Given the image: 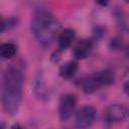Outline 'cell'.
Listing matches in <instances>:
<instances>
[{
    "label": "cell",
    "mask_w": 129,
    "mask_h": 129,
    "mask_svg": "<svg viewBox=\"0 0 129 129\" xmlns=\"http://www.w3.org/2000/svg\"><path fill=\"white\" fill-rule=\"evenodd\" d=\"M23 74L20 69L15 66L9 67L2 79L1 86V102L4 111L13 116L17 114L23 92Z\"/></svg>",
    "instance_id": "cell-1"
},
{
    "label": "cell",
    "mask_w": 129,
    "mask_h": 129,
    "mask_svg": "<svg viewBox=\"0 0 129 129\" xmlns=\"http://www.w3.org/2000/svg\"><path fill=\"white\" fill-rule=\"evenodd\" d=\"M60 25L54 15L45 8H37L31 19V31L42 44L49 45L59 34Z\"/></svg>",
    "instance_id": "cell-2"
},
{
    "label": "cell",
    "mask_w": 129,
    "mask_h": 129,
    "mask_svg": "<svg viewBox=\"0 0 129 129\" xmlns=\"http://www.w3.org/2000/svg\"><path fill=\"white\" fill-rule=\"evenodd\" d=\"M97 111L95 107L87 105L82 107L75 116V124L79 129H88L90 128L96 119Z\"/></svg>",
    "instance_id": "cell-3"
},
{
    "label": "cell",
    "mask_w": 129,
    "mask_h": 129,
    "mask_svg": "<svg viewBox=\"0 0 129 129\" xmlns=\"http://www.w3.org/2000/svg\"><path fill=\"white\" fill-rule=\"evenodd\" d=\"M76 105H77V98L75 95L66 94L61 96L58 106V116L60 121H67L73 116L76 109Z\"/></svg>",
    "instance_id": "cell-4"
},
{
    "label": "cell",
    "mask_w": 129,
    "mask_h": 129,
    "mask_svg": "<svg viewBox=\"0 0 129 129\" xmlns=\"http://www.w3.org/2000/svg\"><path fill=\"white\" fill-rule=\"evenodd\" d=\"M104 116L108 123H120L127 119L128 109L122 104H112L106 109Z\"/></svg>",
    "instance_id": "cell-5"
},
{
    "label": "cell",
    "mask_w": 129,
    "mask_h": 129,
    "mask_svg": "<svg viewBox=\"0 0 129 129\" xmlns=\"http://www.w3.org/2000/svg\"><path fill=\"white\" fill-rule=\"evenodd\" d=\"M93 48V42L91 39L84 38L81 39L75 46L73 54L76 59H85L89 56Z\"/></svg>",
    "instance_id": "cell-6"
},
{
    "label": "cell",
    "mask_w": 129,
    "mask_h": 129,
    "mask_svg": "<svg viewBox=\"0 0 129 129\" xmlns=\"http://www.w3.org/2000/svg\"><path fill=\"white\" fill-rule=\"evenodd\" d=\"M75 37H76V31L72 28H67L60 31L58 34V46L60 50L67 49L72 44Z\"/></svg>",
    "instance_id": "cell-7"
},
{
    "label": "cell",
    "mask_w": 129,
    "mask_h": 129,
    "mask_svg": "<svg viewBox=\"0 0 129 129\" xmlns=\"http://www.w3.org/2000/svg\"><path fill=\"white\" fill-rule=\"evenodd\" d=\"M94 77L96 78V80L100 86L112 85V84H114L115 79H116L114 71H112L110 69H105V70L99 71L98 73H96L94 75Z\"/></svg>",
    "instance_id": "cell-8"
},
{
    "label": "cell",
    "mask_w": 129,
    "mask_h": 129,
    "mask_svg": "<svg viewBox=\"0 0 129 129\" xmlns=\"http://www.w3.org/2000/svg\"><path fill=\"white\" fill-rule=\"evenodd\" d=\"M78 71V62L76 60H69L60 66L59 76L62 79H71Z\"/></svg>",
    "instance_id": "cell-9"
},
{
    "label": "cell",
    "mask_w": 129,
    "mask_h": 129,
    "mask_svg": "<svg viewBox=\"0 0 129 129\" xmlns=\"http://www.w3.org/2000/svg\"><path fill=\"white\" fill-rule=\"evenodd\" d=\"M80 87L83 90V92H85L86 94H92V93L96 92L101 86L99 85V83L97 82L96 78L93 75L91 77L83 79L80 82Z\"/></svg>",
    "instance_id": "cell-10"
},
{
    "label": "cell",
    "mask_w": 129,
    "mask_h": 129,
    "mask_svg": "<svg viewBox=\"0 0 129 129\" xmlns=\"http://www.w3.org/2000/svg\"><path fill=\"white\" fill-rule=\"evenodd\" d=\"M16 45L11 42H6L0 45V56L5 59L12 58L16 54Z\"/></svg>",
    "instance_id": "cell-11"
},
{
    "label": "cell",
    "mask_w": 129,
    "mask_h": 129,
    "mask_svg": "<svg viewBox=\"0 0 129 129\" xmlns=\"http://www.w3.org/2000/svg\"><path fill=\"white\" fill-rule=\"evenodd\" d=\"M34 92L36 94V96H38L39 98H43L46 95V89H45V85L43 82V79L41 78V76L36 77L35 82H34Z\"/></svg>",
    "instance_id": "cell-12"
},
{
    "label": "cell",
    "mask_w": 129,
    "mask_h": 129,
    "mask_svg": "<svg viewBox=\"0 0 129 129\" xmlns=\"http://www.w3.org/2000/svg\"><path fill=\"white\" fill-rule=\"evenodd\" d=\"M121 45H122V41H121L119 38H114V39H112V41H111V46H112L113 48H115V49L120 48Z\"/></svg>",
    "instance_id": "cell-13"
},
{
    "label": "cell",
    "mask_w": 129,
    "mask_h": 129,
    "mask_svg": "<svg viewBox=\"0 0 129 129\" xmlns=\"http://www.w3.org/2000/svg\"><path fill=\"white\" fill-rule=\"evenodd\" d=\"M6 27H7V22H6V20H4V19L0 16V32H3Z\"/></svg>",
    "instance_id": "cell-14"
},
{
    "label": "cell",
    "mask_w": 129,
    "mask_h": 129,
    "mask_svg": "<svg viewBox=\"0 0 129 129\" xmlns=\"http://www.w3.org/2000/svg\"><path fill=\"white\" fill-rule=\"evenodd\" d=\"M10 129H23V127H22L20 124L15 123V124H13V125L10 127Z\"/></svg>",
    "instance_id": "cell-15"
},
{
    "label": "cell",
    "mask_w": 129,
    "mask_h": 129,
    "mask_svg": "<svg viewBox=\"0 0 129 129\" xmlns=\"http://www.w3.org/2000/svg\"><path fill=\"white\" fill-rule=\"evenodd\" d=\"M99 4H102V5H107L108 4V2H98Z\"/></svg>",
    "instance_id": "cell-16"
},
{
    "label": "cell",
    "mask_w": 129,
    "mask_h": 129,
    "mask_svg": "<svg viewBox=\"0 0 129 129\" xmlns=\"http://www.w3.org/2000/svg\"><path fill=\"white\" fill-rule=\"evenodd\" d=\"M0 129H3V126L2 125H0Z\"/></svg>",
    "instance_id": "cell-17"
}]
</instances>
